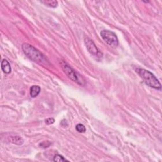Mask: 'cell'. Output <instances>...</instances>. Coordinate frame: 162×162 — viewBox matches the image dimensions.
Listing matches in <instances>:
<instances>
[{
	"mask_svg": "<svg viewBox=\"0 0 162 162\" xmlns=\"http://www.w3.org/2000/svg\"><path fill=\"white\" fill-rule=\"evenodd\" d=\"M22 48L24 54L31 60L40 64H48L44 56L33 46L28 43H24L22 45Z\"/></svg>",
	"mask_w": 162,
	"mask_h": 162,
	"instance_id": "6da1fadb",
	"label": "cell"
},
{
	"mask_svg": "<svg viewBox=\"0 0 162 162\" xmlns=\"http://www.w3.org/2000/svg\"><path fill=\"white\" fill-rule=\"evenodd\" d=\"M135 71L148 86L156 89H161V86L159 81L151 72L143 68H137Z\"/></svg>",
	"mask_w": 162,
	"mask_h": 162,
	"instance_id": "7a4b0ae2",
	"label": "cell"
},
{
	"mask_svg": "<svg viewBox=\"0 0 162 162\" xmlns=\"http://www.w3.org/2000/svg\"><path fill=\"white\" fill-rule=\"evenodd\" d=\"M62 67L65 74L71 80L74 81L75 82H77L78 84L81 85H85V80L84 78L82 77V75L79 74L77 72H76L70 66L68 65L67 64H64L62 65Z\"/></svg>",
	"mask_w": 162,
	"mask_h": 162,
	"instance_id": "3957f363",
	"label": "cell"
},
{
	"mask_svg": "<svg viewBox=\"0 0 162 162\" xmlns=\"http://www.w3.org/2000/svg\"><path fill=\"white\" fill-rule=\"evenodd\" d=\"M101 36L104 41L111 47L116 48L118 45V40L115 33L107 30H104L101 32Z\"/></svg>",
	"mask_w": 162,
	"mask_h": 162,
	"instance_id": "277c9868",
	"label": "cell"
},
{
	"mask_svg": "<svg viewBox=\"0 0 162 162\" xmlns=\"http://www.w3.org/2000/svg\"><path fill=\"white\" fill-rule=\"evenodd\" d=\"M85 44L86 45V48L87 49L89 53L92 55L93 57L96 58H101L102 57L101 53L99 50L96 46L94 44V42L91 40V39L88 38L85 39Z\"/></svg>",
	"mask_w": 162,
	"mask_h": 162,
	"instance_id": "5b68a950",
	"label": "cell"
},
{
	"mask_svg": "<svg viewBox=\"0 0 162 162\" xmlns=\"http://www.w3.org/2000/svg\"><path fill=\"white\" fill-rule=\"evenodd\" d=\"M1 69L5 74H10L11 72V66L6 59H3L1 62Z\"/></svg>",
	"mask_w": 162,
	"mask_h": 162,
	"instance_id": "8992f818",
	"label": "cell"
},
{
	"mask_svg": "<svg viewBox=\"0 0 162 162\" xmlns=\"http://www.w3.org/2000/svg\"><path fill=\"white\" fill-rule=\"evenodd\" d=\"M41 92V88L38 85H32L30 89V94L32 98H36L39 94Z\"/></svg>",
	"mask_w": 162,
	"mask_h": 162,
	"instance_id": "52a82bcc",
	"label": "cell"
},
{
	"mask_svg": "<svg viewBox=\"0 0 162 162\" xmlns=\"http://www.w3.org/2000/svg\"><path fill=\"white\" fill-rule=\"evenodd\" d=\"M41 3H43L46 6L51 8L57 7L58 5V1H54V0H43V1H41Z\"/></svg>",
	"mask_w": 162,
	"mask_h": 162,
	"instance_id": "ba28073f",
	"label": "cell"
},
{
	"mask_svg": "<svg viewBox=\"0 0 162 162\" xmlns=\"http://www.w3.org/2000/svg\"><path fill=\"white\" fill-rule=\"evenodd\" d=\"M10 141L12 143L17 145H22L24 143V140L20 136H12L10 138Z\"/></svg>",
	"mask_w": 162,
	"mask_h": 162,
	"instance_id": "9c48e42d",
	"label": "cell"
},
{
	"mask_svg": "<svg viewBox=\"0 0 162 162\" xmlns=\"http://www.w3.org/2000/svg\"><path fill=\"white\" fill-rule=\"evenodd\" d=\"M75 129H76V130H77L79 133H85V131H86V129H85L84 125L81 124H79L76 125Z\"/></svg>",
	"mask_w": 162,
	"mask_h": 162,
	"instance_id": "30bf717a",
	"label": "cell"
},
{
	"mask_svg": "<svg viewBox=\"0 0 162 162\" xmlns=\"http://www.w3.org/2000/svg\"><path fill=\"white\" fill-rule=\"evenodd\" d=\"M53 161L57 162H62V161H66L68 160L67 159H65V158L63 156H62V155L56 154L53 158Z\"/></svg>",
	"mask_w": 162,
	"mask_h": 162,
	"instance_id": "8fae6325",
	"label": "cell"
},
{
	"mask_svg": "<svg viewBox=\"0 0 162 162\" xmlns=\"http://www.w3.org/2000/svg\"><path fill=\"white\" fill-rule=\"evenodd\" d=\"M54 122H55V119L53 118H49L45 120V123L47 125L53 124Z\"/></svg>",
	"mask_w": 162,
	"mask_h": 162,
	"instance_id": "7c38bea8",
	"label": "cell"
},
{
	"mask_svg": "<svg viewBox=\"0 0 162 162\" xmlns=\"http://www.w3.org/2000/svg\"><path fill=\"white\" fill-rule=\"evenodd\" d=\"M48 142V141H44V142H42V143H41L40 144H39V146H40L42 147V148H48V147L51 145V143H49V144H46V143H47Z\"/></svg>",
	"mask_w": 162,
	"mask_h": 162,
	"instance_id": "4fadbf2b",
	"label": "cell"
}]
</instances>
